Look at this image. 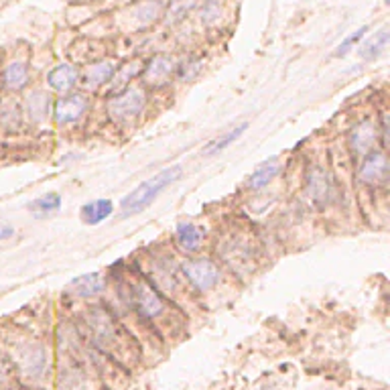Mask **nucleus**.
I'll use <instances>...</instances> for the list:
<instances>
[{"mask_svg": "<svg viewBox=\"0 0 390 390\" xmlns=\"http://www.w3.org/2000/svg\"><path fill=\"white\" fill-rule=\"evenodd\" d=\"M114 212V203L110 199H96V201H89L86 203L82 210H80V215L84 220V224L88 226H98L102 224L104 220H108Z\"/></svg>", "mask_w": 390, "mask_h": 390, "instance_id": "f8f14e48", "label": "nucleus"}, {"mask_svg": "<svg viewBox=\"0 0 390 390\" xmlns=\"http://www.w3.org/2000/svg\"><path fill=\"white\" fill-rule=\"evenodd\" d=\"M378 141V128L370 120H364L350 132V149L356 157H364L374 151V144Z\"/></svg>", "mask_w": 390, "mask_h": 390, "instance_id": "6e6552de", "label": "nucleus"}, {"mask_svg": "<svg viewBox=\"0 0 390 390\" xmlns=\"http://www.w3.org/2000/svg\"><path fill=\"white\" fill-rule=\"evenodd\" d=\"M132 307L141 313L142 320H157L165 313L167 303L159 295V291L146 281L132 284Z\"/></svg>", "mask_w": 390, "mask_h": 390, "instance_id": "20e7f679", "label": "nucleus"}, {"mask_svg": "<svg viewBox=\"0 0 390 390\" xmlns=\"http://www.w3.org/2000/svg\"><path fill=\"white\" fill-rule=\"evenodd\" d=\"M197 0H171V6H169V20H179L183 18L191 8L195 6Z\"/></svg>", "mask_w": 390, "mask_h": 390, "instance_id": "393cba45", "label": "nucleus"}, {"mask_svg": "<svg viewBox=\"0 0 390 390\" xmlns=\"http://www.w3.org/2000/svg\"><path fill=\"white\" fill-rule=\"evenodd\" d=\"M146 104V96L139 88H126L108 102V112L114 120H130L139 116Z\"/></svg>", "mask_w": 390, "mask_h": 390, "instance_id": "39448f33", "label": "nucleus"}, {"mask_svg": "<svg viewBox=\"0 0 390 390\" xmlns=\"http://www.w3.org/2000/svg\"><path fill=\"white\" fill-rule=\"evenodd\" d=\"M249 128V125L244 122V125H238L236 128H232L228 132H224V134H220L215 141H212L206 149H203V155H218V153H222L224 149H228L232 142H236L242 134H244V130Z\"/></svg>", "mask_w": 390, "mask_h": 390, "instance_id": "412c9836", "label": "nucleus"}, {"mask_svg": "<svg viewBox=\"0 0 390 390\" xmlns=\"http://www.w3.org/2000/svg\"><path fill=\"white\" fill-rule=\"evenodd\" d=\"M368 33V27H360L358 31H354L350 37H346L339 45H337V49L334 51V57H346V55L350 54L352 49H354L356 45L364 39V35Z\"/></svg>", "mask_w": 390, "mask_h": 390, "instance_id": "5701e85b", "label": "nucleus"}, {"mask_svg": "<svg viewBox=\"0 0 390 390\" xmlns=\"http://www.w3.org/2000/svg\"><path fill=\"white\" fill-rule=\"evenodd\" d=\"M175 70H177V77L181 82H189L191 77H195V73L199 71V63L195 59H187V61L175 65Z\"/></svg>", "mask_w": 390, "mask_h": 390, "instance_id": "bb28decb", "label": "nucleus"}, {"mask_svg": "<svg viewBox=\"0 0 390 390\" xmlns=\"http://www.w3.org/2000/svg\"><path fill=\"white\" fill-rule=\"evenodd\" d=\"M47 84L57 92H68L77 84V71L70 63H61L47 73Z\"/></svg>", "mask_w": 390, "mask_h": 390, "instance_id": "4468645a", "label": "nucleus"}, {"mask_svg": "<svg viewBox=\"0 0 390 390\" xmlns=\"http://www.w3.org/2000/svg\"><path fill=\"white\" fill-rule=\"evenodd\" d=\"M88 112V98L84 94H70L55 102L54 118L57 125H73Z\"/></svg>", "mask_w": 390, "mask_h": 390, "instance_id": "0eeeda50", "label": "nucleus"}, {"mask_svg": "<svg viewBox=\"0 0 390 390\" xmlns=\"http://www.w3.org/2000/svg\"><path fill=\"white\" fill-rule=\"evenodd\" d=\"M104 277L100 272H88L82 277H75L73 281L68 283V293L75 295V297H94L100 295L104 291Z\"/></svg>", "mask_w": 390, "mask_h": 390, "instance_id": "9d476101", "label": "nucleus"}, {"mask_svg": "<svg viewBox=\"0 0 390 390\" xmlns=\"http://www.w3.org/2000/svg\"><path fill=\"white\" fill-rule=\"evenodd\" d=\"M15 234L13 228H0V240H6V238H11Z\"/></svg>", "mask_w": 390, "mask_h": 390, "instance_id": "cd10ccee", "label": "nucleus"}, {"mask_svg": "<svg viewBox=\"0 0 390 390\" xmlns=\"http://www.w3.org/2000/svg\"><path fill=\"white\" fill-rule=\"evenodd\" d=\"M2 80H4V86L8 89H13V92L27 88V84H29V68L25 63H20V61H15V63H11L4 70Z\"/></svg>", "mask_w": 390, "mask_h": 390, "instance_id": "a211bd4d", "label": "nucleus"}, {"mask_svg": "<svg viewBox=\"0 0 390 390\" xmlns=\"http://www.w3.org/2000/svg\"><path fill=\"white\" fill-rule=\"evenodd\" d=\"M20 368H23V374L27 376H35V378L41 376L45 368V350L37 346V348H31L29 352H25L20 358Z\"/></svg>", "mask_w": 390, "mask_h": 390, "instance_id": "6ab92c4d", "label": "nucleus"}, {"mask_svg": "<svg viewBox=\"0 0 390 390\" xmlns=\"http://www.w3.org/2000/svg\"><path fill=\"white\" fill-rule=\"evenodd\" d=\"M18 114H20V110H18V106L15 102H4L2 108H0V120H2V125H18V118H20Z\"/></svg>", "mask_w": 390, "mask_h": 390, "instance_id": "a878e982", "label": "nucleus"}, {"mask_svg": "<svg viewBox=\"0 0 390 390\" xmlns=\"http://www.w3.org/2000/svg\"><path fill=\"white\" fill-rule=\"evenodd\" d=\"M279 173H281V159L279 157H270V159H266L265 163H260L254 169V173L249 177V187L250 189H256V191L265 189L266 185L277 177Z\"/></svg>", "mask_w": 390, "mask_h": 390, "instance_id": "9b49d317", "label": "nucleus"}, {"mask_svg": "<svg viewBox=\"0 0 390 390\" xmlns=\"http://www.w3.org/2000/svg\"><path fill=\"white\" fill-rule=\"evenodd\" d=\"M27 114L33 122H43L49 116V96L45 92H33L27 98Z\"/></svg>", "mask_w": 390, "mask_h": 390, "instance_id": "f3484780", "label": "nucleus"}, {"mask_svg": "<svg viewBox=\"0 0 390 390\" xmlns=\"http://www.w3.org/2000/svg\"><path fill=\"white\" fill-rule=\"evenodd\" d=\"M181 175H183V169L179 165H173V167L163 169L161 173L153 175L151 179H146L122 199V218L134 215V213L142 212L144 208H149L163 191H167L177 179H181Z\"/></svg>", "mask_w": 390, "mask_h": 390, "instance_id": "f257e3e1", "label": "nucleus"}, {"mask_svg": "<svg viewBox=\"0 0 390 390\" xmlns=\"http://www.w3.org/2000/svg\"><path fill=\"white\" fill-rule=\"evenodd\" d=\"M175 234H177V244L183 250H187V252H195V250L201 249L203 238H206V232L201 230L199 226H195V224H189V222L177 224Z\"/></svg>", "mask_w": 390, "mask_h": 390, "instance_id": "ddd939ff", "label": "nucleus"}, {"mask_svg": "<svg viewBox=\"0 0 390 390\" xmlns=\"http://www.w3.org/2000/svg\"><path fill=\"white\" fill-rule=\"evenodd\" d=\"M114 73H116L114 63H110V61H100V63L89 65L88 70L84 71L82 82H84V86H88V88H100L102 84L110 82V77H112Z\"/></svg>", "mask_w": 390, "mask_h": 390, "instance_id": "2eb2a0df", "label": "nucleus"}, {"mask_svg": "<svg viewBox=\"0 0 390 390\" xmlns=\"http://www.w3.org/2000/svg\"><path fill=\"white\" fill-rule=\"evenodd\" d=\"M61 208V197L57 194H45L41 197L33 199L29 203V210L35 218H49L51 213H55Z\"/></svg>", "mask_w": 390, "mask_h": 390, "instance_id": "aec40b11", "label": "nucleus"}, {"mask_svg": "<svg viewBox=\"0 0 390 390\" xmlns=\"http://www.w3.org/2000/svg\"><path fill=\"white\" fill-rule=\"evenodd\" d=\"M222 13H224V6L218 0H208V2H203V6L199 11V17H201V20L206 25H212V23H215L218 18L222 17Z\"/></svg>", "mask_w": 390, "mask_h": 390, "instance_id": "b1692460", "label": "nucleus"}, {"mask_svg": "<svg viewBox=\"0 0 390 390\" xmlns=\"http://www.w3.org/2000/svg\"><path fill=\"white\" fill-rule=\"evenodd\" d=\"M358 179L366 185H384L389 179V157L382 151H372L364 155V159L358 167Z\"/></svg>", "mask_w": 390, "mask_h": 390, "instance_id": "423d86ee", "label": "nucleus"}, {"mask_svg": "<svg viewBox=\"0 0 390 390\" xmlns=\"http://www.w3.org/2000/svg\"><path fill=\"white\" fill-rule=\"evenodd\" d=\"M334 194H336V187H334L332 175L320 165H313L307 171V177H305V195H307V199L315 208L323 210L334 199Z\"/></svg>", "mask_w": 390, "mask_h": 390, "instance_id": "f03ea898", "label": "nucleus"}, {"mask_svg": "<svg viewBox=\"0 0 390 390\" xmlns=\"http://www.w3.org/2000/svg\"><path fill=\"white\" fill-rule=\"evenodd\" d=\"M173 71H175V61L167 55H157L149 61V65L144 70V84L153 86V88H159V86L169 82Z\"/></svg>", "mask_w": 390, "mask_h": 390, "instance_id": "1a4fd4ad", "label": "nucleus"}, {"mask_svg": "<svg viewBox=\"0 0 390 390\" xmlns=\"http://www.w3.org/2000/svg\"><path fill=\"white\" fill-rule=\"evenodd\" d=\"M389 47V27H382L378 33H374V37H370L362 49H360V57L366 59V61H372L378 55L384 54V49Z\"/></svg>", "mask_w": 390, "mask_h": 390, "instance_id": "dca6fc26", "label": "nucleus"}, {"mask_svg": "<svg viewBox=\"0 0 390 390\" xmlns=\"http://www.w3.org/2000/svg\"><path fill=\"white\" fill-rule=\"evenodd\" d=\"M161 13V4L157 0H146V2H142L139 4L137 8H134V18H139L141 20V25H151L153 20H157L159 18Z\"/></svg>", "mask_w": 390, "mask_h": 390, "instance_id": "4be33fe9", "label": "nucleus"}, {"mask_svg": "<svg viewBox=\"0 0 390 390\" xmlns=\"http://www.w3.org/2000/svg\"><path fill=\"white\" fill-rule=\"evenodd\" d=\"M181 272L183 277L191 283L195 291L206 293L212 291L215 284L220 283L222 275L220 268L213 265L210 258H197V260H185L181 265Z\"/></svg>", "mask_w": 390, "mask_h": 390, "instance_id": "7ed1b4c3", "label": "nucleus"}]
</instances>
